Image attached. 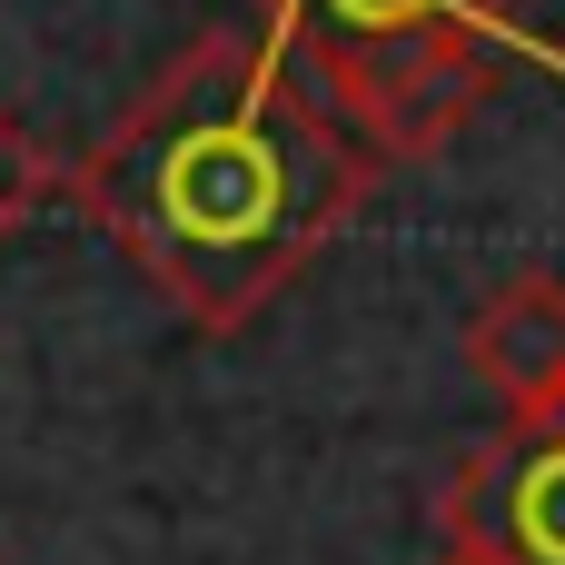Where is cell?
Here are the masks:
<instances>
[{
    "instance_id": "cell-1",
    "label": "cell",
    "mask_w": 565,
    "mask_h": 565,
    "mask_svg": "<svg viewBox=\"0 0 565 565\" xmlns=\"http://www.w3.org/2000/svg\"><path fill=\"white\" fill-rule=\"evenodd\" d=\"M60 189L199 328H248L377 189V149L288 70L258 20L199 30Z\"/></svg>"
},
{
    "instance_id": "cell-2",
    "label": "cell",
    "mask_w": 565,
    "mask_h": 565,
    "mask_svg": "<svg viewBox=\"0 0 565 565\" xmlns=\"http://www.w3.org/2000/svg\"><path fill=\"white\" fill-rule=\"evenodd\" d=\"M248 20L348 129H367L407 79L447 60L526 50V0H248Z\"/></svg>"
},
{
    "instance_id": "cell-3",
    "label": "cell",
    "mask_w": 565,
    "mask_h": 565,
    "mask_svg": "<svg viewBox=\"0 0 565 565\" xmlns=\"http://www.w3.org/2000/svg\"><path fill=\"white\" fill-rule=\"evenodd\" d=\"M447 546H477L497 565H565V417L497 427L447 487H437Z\"/></svg>"
},
{
    "instance_id": "cell-4",
    "label": "cell",
    "mask_w": 565,
    "mask_h": 565,
    "mask_svg": "<svg viewBox=\"0 0 565 565\" xmlns=\"http://www.w3.org/2000/svg\"><path fill=\"white\" fill-rule=\"evenodd\" d=\"M467 377L507 407V427L565 417V278L516 268L507 288L477 298V318H467Z\"/></svg>"
},
{
    "instance_id": "cell-5",
    "label": "cell",
    "mask_w": 565,
    "mask_h": 565,
    "mask_svg": "<svg viewBox=\"0 0 565 565\" xmlns=\"http://www.w3.org/2000/svg\"><path fill=\"white\" fill-rule=\"evenodd\" d=\"M50 189H60V159L40 149V129H20V119L0 109V238H10V228L40 209Z\"/></svg>"
},
{
    "instance_id": "cell-6",
    "label": "cell",
    "mask_w": 565,
    "mask_h": 565,
    "mask_svg": "<svg viewBox=\"0 0 565 565\" xmlns=\"http://www.w3.org/2000/svg\"><path fill=\"white\" fill-rule=\"evenodd\" d=\"M437 565H497V556H477V546H437Z\"/></svg>"
}]
</instances>
